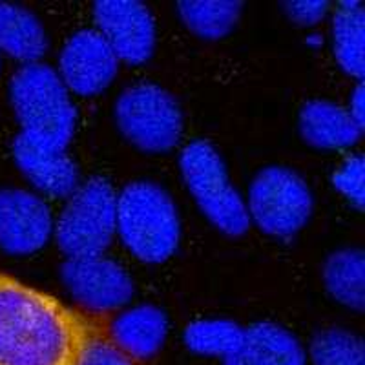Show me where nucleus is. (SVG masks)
Returning <instances> with one entry per match:
<instances>
[{"label": "nucleus", "instance_id": "f257e3e1", "mask_svg": "<svg viewBox=\"0 0 365 365\" xmlns=\"http://www.w3.org/2000/svg\"><path fill=\"white\" fill-rule=\"evenodd\" d=\"M91 331L63 302L0 274V365H79Z\"/></svg>", "mask_w": 365, "mask_h": 365}, {"label": "nucleus", "instance_id": "f03ea898", "mask_svg": "<svg viewBox=\"0 0 365 365\" xmlns=\"http://www.w3.org/2000/svg\"><path fill=\"white\" fill-rule=\"evenodd\" d=\"M120 236L145 262H163L178 243V216L168 195L152 185L128 187L117 203Z\"/></svg>", "mask_w": 365, "mask_h": 365}, {"label": "nucleus", "instance_id": "7ed1b4c3", "mask_svg": "<svg viewBox=\"0 0 365 365\" xmlns=\"http://www.w3.org/2000/svg\"><path fill=\"white\" fill-rule=\"evenodd\" d=\"M11 97L24 132L63 148L73 128V110L57 75L41 64H29L15 75Z\"/></svg>", "mask_w": 365, "mask_h": 365}, {"label": "nucleus", "instance_id": "20e7f679", "mask_svg": "<svg viewBox=\"0 0 365 365\" xmlns=\"http://www.w3.org/2000/svg\"><path fill=\"white\" fill-rule=\"evenodd\" d=\"M117 220V201L103 181L84 185L58 220V243L71 257L99 256L108 245Z\"/></svg>", "mask_w": 365, "mask_h": 365}, {"label": "nucleus", "instance_id": "39448f33", "mask_svg": "<svg viewBox=\"0 0 365 365\" xmlns=\"http://www.w3.org/2000/svg\"><path fill=\"white\" fill-rule=\"evenodd\" d=\"M182 172L194 195L210 220L227 232L237 234L247 227V212L240 195L225 178L216 152L205 143H194L182 154Z\"/></svg>", "mask_w": 365, "mask_h": 365}, {"label": "nucleus", "instance_id": "423d86ee", "mask_svg": "<svg viewBox=\"0 0 365 365\" xmlns=\"http://www.w3.org/2000/svg\"><path fill=\"white\" fill-rule=\"evenodd\" d=\"M250 210L267 232L287 236L296 232L309 217L311 195L298 175L282 168H270L257 175L254 182Z\"/></svg>", "mask_w": 365, "mask_h": 365}, {"label": "nucleus", "instance_id": "0eeeda50", "mask_svg": "<svg viewBox=\"0 0 365 365\" xmlns=\"http://www.w3.org/2000/svg\"><path fill=\"white\" fill-rule=\"evenodd\" d=\"M120 128L143 148L166 150L178 141L181 117L174 101L155 86H135L117 106Z\"/></svg>", "mask_w": 365, "mask_h": 365}, {"label": "nucleus", "instance_id": "6e6552de", "mask_svg": "<svg viewBox=\"0 0 365 365\" xmlns=\"http://www.w3.org/2000/svg\"><path fill=\"white\" fill-rule=\"evenodd\" d=\"M50 210L24 190L0 192V247L9 252H34L50 236Z\"/></svg>", "mask_w": 365, "mask_h": 365}, {"label": "nucleus", "instance_id": "1a4fd4ad", "mask_svg": "<svg viewBox=\"0 0 365 365\" xmlns=\"http://www.w3.org/2000/svg\"><path fill=\"white\" fill-rule=\"evenodd\" d=\"M101 35L117 57L141 63L152 51L154 22L146 8L135 2H101L96 8Z\"/></svg>", "mask_w": 365, "mask_h": 365}, {"label": "nucleus", "instance_id": "9d476101", "mask_svg": "<svg viewBox=\"0 0 365 365\" xmlns=\"http://www.w3.org/2000/svg\"><path fill=\"white\" fill-rule=\"evenodd\" d=\"M117 55L97 31H79L64 46L61 71L68 86L79 93H96L112 81Z\"/></svg>", "mask_w": 365, "mask_h": 365}, {"label": "nucleus", "instance_id": "9b49d317", "mask_svg": "<svg viewBox=\"0 0 365 365\" xmlns=\"http://www.w3.org/2000/svg\"><path fill=\"white\" fill-rule=\"evenodd\" d=\"M64 279L81 302L96 309H110L125 302L132 285L119 267L99 256L71 257L64 267Z\"/></svg>", "mask_w": 365, "mask_h": 365}, {"label": "nucleus", "instance_id": "f8f14e48", "mask_svg": "<svg viewBox=\"0 0 365 365\" xmlns=\"http://www.w3.org/2000/svg\"><path fill=\"white\" fill-rule=\"evenodd\" d=\"M13 150L22 170L48 194L63 195L75 187V166L61 146L22 132Z\"/></svg>", "mask_w": 365, "mask_h": 365}, {"label": "nucleus", "instance_id": "ddd939ff", "mask_svg": "<svg viewBox=\"0 0 365 365\" xmlns=\"http://www.w3.org/2000/svg\"><path fill=\"white\" fill-rule=\"evenodd\" d=\"M302 126L309 141L319 146H344L353 143L360 126L344 110L329 103L309 104L302 117Z\"/></svg>", "mask_w": 365, "mask_h": 365}, {"label": "nucleus", "instance_id": "4468645a", "mask_svg": "<svg viewBox=\"0 0 365 365\" xmlns=\"http://www.w3.org/2000/svg\"><path fill=\"white\" fill-rule=\"evenodd\" d=\"M0 48L24 61H35L44 51L42 28L29 13L0 4Z\"/></svg>", "mask_w": 365, "mask_h": 365}, {"label": "nucleus", "instance_id": "2eb2a0df", "mask_svg": "<svg viewBox=\"0 0 365 365\" xmlns=\"http://www.w3.org/2000/svg\"><path fill=\"white\" fill-rule=\"evenodd\" d=\"M165 334V322L158 311L150 307L135 309L120 316L115 324V344L130 356H146L154 353Z\"/></svg>", "mask_w": 365, "mask_h": 365}, {"label": "nucleus", "instance_id": "dca6fc26", "mask_svg": "<svg viewBox=\"0 0 365 365\" xmlns=\"http://www.w3.org/2000/svg\"><path fill=\"white\" fill-rule=\"evenodd\" d=\"M334 50L345 70L361 75L364 70V21L358 4H345L334 19Z\"/></svg>", "mask_w": 365, "mask_h": 365}, {"label": "nucleus", "instance_id": "f3484780", "mask_svg": "<svg viewBox=\"0 0 365 365\" xmlns=\"http://www.w3.org/2000/svg\"><path fill=\"white\" fill-rule=\"evenodd\" d=\"M236 365H299L294 345L283 334L257 329L247 344L236 351Z\"/></svg>", "mask_w": 365, "mask_h": 365}, {"label": "nucleus", "instance_id": "a211bd4d", "mask_svg": "<svg viewBox=\"0 0 365 365\" xmlns=\"http://www.w3.org/2000/svg\"><path fill=\"white\" fill-rule=\"evenodd\" d=\"M327 283L332 294L349 305H361L364 291V257L360 252H340L327 265Z\"/></svg>", "mask_w": 365, "mask_h": 365}, {"label": "nucleus", "instance_id": "6ab92c4d", "mask_svg": "<svg viewBox=\"0 0 365 365\" xmlns=\"http://www.w3.org/2000/svg\"><path fill=\"white\" fill-rule=\"evenodd\" d=\"M240 4L232 2H188L181 4L182 19L194 31L208 37L223 35L234 24Z\"/></svg>", "mask_w": 365, "mask_h": 365}, {"label": "nucleus", "instance_id": "aec40b11", "mask_svg": "<svg viewBox=\"0 0 365 365\" xmlns=\"http://www.w3.org/2000/svg\"><path fill=\"white\" fill-rule=\"evenodd\" d=\"M188 341L203 353H236L241 345V334L228 324H200L188 331Z\"/></svg>", "mask_w": 365, "mask_h": 365}, {"label": "nucleus", "instance_id": "412c9836", "mask_svg": "<svg viewBox=\"0 0 365 365\" xmlns=\"http://www.w3.org/2000/svg\"><path fill=\"white\" fill-rule=\"evenodd\" d=\"M319 365H361L360 345L347 334H325L314 349Z\"/></svg>", "mask_w": 365, "mask_h": 365}, {"label": "nucleus", "instance_id": "4be33fe9", "mask_svg": "<svg viewBox=\"0 0 365 365\" xmlns=\"http://www.w3.org/2000/svg\"><path fill=\"white\" fill-rule=\"evenodd\" d=\"M79 365H133L130 354L125 353L115 344L112 336L97 331L93 327L86 345H84L83 356Z\"/></svg>", "mask_w": 365, "mask_h": 365}, {"label": "nucleus", "instance_id": "5701e85b", "mask_svg": "<svg viewBox=\"0 0 365 365\" xmlns=\"http://www.w3.org/2000/svg\"><path fill=\"white\" fill-rule=\"evenodd\" d=\"M361 178H364V165H361L360 155L347 159V163L334 174V185L358 207L361 205V194H364L361 192Z\"/></svg>", "mask_w": 365, "mask_h": 365}, {"label": "nucleus", "instance_id": "b1692460", "mask_svg": "<svg viewBox=\"0 0 365 365\" xmlns=\"http://www.w3.org/2000/svg\"><path fill=\"white\" fill-rule=\"evenodd\" d=\"M291 11H294V17L302 21H314L325 11V4H314V2H303V4H292Z\"/></svg>", "mask_w": 365, "mask_h": 365}]
</instances>
